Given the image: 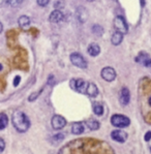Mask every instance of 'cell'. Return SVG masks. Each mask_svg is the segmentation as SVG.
<instances>
[{
  "label": "cell",
  "instance_id": "6da1fadb",
  "mask_svg": "<svg viewBox=\"0 0 151 154\" xmlns=\"http://www.w3.org/2000/svg\"><path fill=\"white\" fill-rule=\"evenodd\" d=\"M13 124L15 126V128L18 130L19 132H25L29 129L30 126V121L27 118V116L25 115L21 111H16L13 114Z\"/></svg>",
  "mask_w": 151,
  "mask_h": 154
},
{
  "label": "cell",
  "instance_id": "7a4b0ae2",
  "mask_svg": "<svg viewBox=\"0 0 151 154\" xmlns=\"http://www.w3.org/2000/svg\"><path fill=\"white\" fill-rule=\"evenodd\" d=\"M111 123L116 127L124 128V127L128 126L129 123H131V120L124 115H114L111 118Z\"/></svg>",
  "mask_w": 151,
  "mask_h": 154
},
{
  "label": "cell",
  "instance_id": "3957f363",
  "mask_svg": "<svg viewBox=\"0 0 151 154\" xmlns=\"http://www.w3.org/2000/svg\"><path fill=\"white\" fill-rule=\"evenodd\" d=\"M88 82H85L83 79H72L70 81V87L74 89L75 91L79 92V93L86 94V88Z\"/></svg>",
  "mask_w": 151,
  "mask_h": 154
},
{
  "label": "cell",
  "instance_id": "277c9868",
  "mask_svg": "<svg viewBox=\"0 0 151 154\" xmlns=\"http://www.w3.org/2000/svg\"><path fill=\"white\" fill-rule=\"evenodd\" d=\"M114 28L116 29V31L122 33V34L127 33L128 31V27H127L125 20L121 16H118L114 19Z\"/></svg>",
  "mask_w": 151,
  "mask_h": 154
},
{
  "label": "cell",
  "instance_id": "5b68a950",
  "mask_svg": "<svg viewBox=\"0 0 151 154\" xmlns=\"http://www.w3.org/2000/svg\"><path fill=\"white\" fill-rule=\"evenodd\" d=\"M70 61L72 63L76 66L80 68H86L87 67V62L86 60L83 58V56L79 53H72L70 55Z\"/></svg>",
  "mask_w": 151,
  "mask_h": 154
},
{
  "label": "cell",
  "instance_id": "8992f818",
  "mask_svg": "<svg viewBox=\"0 0 151 154\" xmlns=\"http://www.w3.org/2000/svg\"><path fill=\"white\" fill-rule=\"evenodd\" d=\"M101 78L107 82H112L116 78V72L112 67H105L101 70Z\"/></svg>",
  "mask_w": 151,
  "mask_h": 154
},
{
  "label": "cell",
  "instance_id": "52a82bcc",
  "mask_svg": "<svg viewBox=\"0 0 151 154\" xmlns=\"http://www.w3.org/2000/svg\"><path fill=\"white\" fill-rule=\"evenodd\" d=\"M52 127L54 129H61L65 126L66 124V120L62 117V116L59 115H55L53 118H52Z\"/></svg>",
  "mask_w": 151,
  "mask_h": 154
},
{
  "label": "cell",
  "instance_id": "ba28073f",
  "mask_svg": "<svg viewBox=\"0 0 151 154\" xmlns=\"http://www.w3.org/2000/svg\"><path fill=\"white\" fill-rule=\"evenodd\" d=\"M111 137L114 141L119 142V143H124L127 139V134L123 130H114L111 134Z\"/></svg>",
  "mask_w": 151,
  "mask_h": 154
},
{
  "label": "cell",
  "instance_id": "9c48e42d",
  "mask_svg": "<svg viewBox=\"0 0 151 154\" xmlns=\"http://www.w3.org/2000/svg\"><path fill=\"white\" fill-rule=\"evenodd\" d=\"M136 60L138 61V62L144 64V66H146V67H151V59L146 53H141L140 55L136 58Z\"/></svg>",
  "mask_w": 151,
  "mask_h": 154
},
{
  "label": "cell",
  "instance_id": "30bf717a",
  "mask_svg": "<svg viewBox=\"0 0 151 154\" xmlns=\"http://www.w3.org/2000/svg\"><path fill=\"white\" fill-rule=\"evenodd\" d=\"M129 98H131V95H129L128 89L126 87H123L121 90V93H120V103L123 106H126L129 103Z\"/></svg>",
  "mask_w": 151,
  "mask_h": 154
},
{
  "label": "cell",
  "instance_id": "8fae6325",
  "mask_svg": "<svg viewBox=\"0 0 151 154\" xmlns=\"http://www.w3.org/2000/svg\"><path fill=\"white\" fill-rule=\"evenodd\" d=\"M86 94L91 96V97H95L98 94V89L96 87V85H94L93 83H88L86 88Z\"/></svg>",
  "mask_w": 151,
  "mask_h": 154
},
{
  "label": "cell",
  "instance_id": "7c38bea8",
  "mask_svg": "<svg viewBox=\"0 0 151 154\" xmlns=\"http://www.w3.org/2000/svg\"><path fill=\"white\" fill-rule=\"evenodd\" d=\"M63 18V14L61 13L60 11H58V9H56V11H52L51 15H50V22L52 23H58L60 22L61 20H62Z\"/></svg>",
  "mask_w": 151,
  "mask_h": 154
},
{
  "label": "cell",
  "instance_id": "4fadbf2b",
  "mask_svg": "<svg viewBox=\"0 0 151 154\" xmlns=\"http://www.w3.org/2000/svg\"><path fill=\"white\" fill-rule=\"evenodd\" d=\"M87 51H88V54L90 56L95 57L100 53V48L97 44H91L90 46L88 47V50H87Z\"/></svg>",
  "mask_w": 151,
  "mask_h": 154
},
{
  "label": "cell",
  "instance_id": "5bb4252c",
  "mask_svg": "<svg viewBox=\"0 0 151 154\" xmlns=\"http://www.w3.org/2000/svg\"><path fill=\"white\" fill-rule=\"evenodd\" d=\"M122 39H123V34L120 32L116 31L114 34L112 35V38H111V42L114 46H118L119 44H121Z\"/></svg>",
  "mask_w": 151,
  "mask_h": 154
},
{
  "label": "cell",
  "instance_id": "9a60e30c",
  "mask_svg": "<svg viewBox=\"0 0 151 154\" xmlns=\"http://www.w3.org/2000/svg\"><path fill=\"white\" fill-rule=\"evenodd\" d=\"M84 131V125L82 122H77V123H74L72 124V132L75 134H80Z\"/></svg>",
  "mask_w": 151,
  "mask_h": 154
},
{
  "label": "cell",
  "instance_id": "2e32d148",
  "mask_svg": "<svg viewBox=\"0 0 151 154\" xmlns=\"http://www.w3.org/2000/svg\"><path fill=\"white\" fill-rule=\"evenodd\" d=\"M18 23L22 28H26V27H28L29 24H30V19L28 18L27 16H22V17H20V18H19Z\"/></svg>",
  "mask_w": 151,
  "mask_h": 154
},
{
  "label": "cell",
  "instance_id": "e0dca14e",
  "mask_svg": "<svg viewBox=\"0 0 151 154\" xmlns=\"http://www.w3.org/2000/svg\"><path fill=\"white\" fill-rule=\"evenodd\" d=\"M8 124V118L5 114H0V130L6 128Z\"/></svg>",
  "mask_w": 151,
  "mask_h": 154
},
{
  "label": "cell",
  "instance_id": "ac0fdd59",
  "mask_svg": "<svg viewBox=\"0 0 151 154\" xmlns=\"http://www.w3.org/2000/svg\"><path fill=\"white\" fill-rule=\"evenodd\" d=\"M87 126L91 130H97L100 128V122L94 119H89L88 121H87Z\"/></svg>",
  "mask_w": 151,
  "mask_h": 154
},
{
  "label": "cell",
  "instance_id": "d6986e66",
  "mask_svg": "<svg viewBox=\"0 0 151 154\" xmlns=\"http://www.w3.org/2000/svg\"><path fill=\"white\" fill-rule=\"evenodd\" d=\"M93 112L95 113L97 116L103 115V106L100 105L98 103H95L93 105Z\"/></svg>",
  "mask_w": 151,
  "mask_h": 154
},
{
  "label": "cell",
  "instance_id": "ffe728a7",
  "mask_svg": "<svg viewBox=\"0 0 151 154\" xmlns=\"http://www.w3.org/2000/svg\"><path fill=\"white\" fill-rule=\"evenodd\" d=\"M92 31L94 34H96L97 36H101V35L103 34V29L100 25H94L92 27Z\"/></svg>",
  "mask_w": 151,
  "mask_h": 154
},
{
  "label": "cell",
  "instance_id": "44dd1931",
  "mask_svg": "<svg viewBox=\"0 0 151 154\" xmlns=\"http://www.w3.org/2000/svg\"><path fill=\"white\" fill-rule=\"evenodd\" d=\"M22 2H23V0H6V3L11 6H17L19 4L22 3Z\"/></svg>",
  "mask_w": 151,
  "mask_h": 154
},
{
  "label": "cell",
  "instance_id": "7402d4cb",
  "mask_svg": "<svg viewBox=\"0 0 151 154\" xmlns=\"http://www.w3.org/2000/svg\"><path fill=\"white\" fill-rule=\"evenodd\" d=\"M49 2H50V0H37V4H39V6H46V5H48Z\"/></svg>",
  "mask_w": 151,
  "mask_h": 154
},
{
  "label": "cell",
  "instance_id": "603a6c76",
  "mask_svg": "<svg viewBox=\"0 0 151 154\" xmlns=\"http://www.w3.org/2000/svg\"><path fill=\"white\" fill-rule=\"evenodd\" d=\"M41 92H42V91H39L37 93H32L31 95L29 96V101H33L34 99H36V98H37V96H39V94H41Z\"/></svg>",
  "mask_w": 151,
  "mask_h": 154
},
{
  "label": "cell",
  "instance_id": "cb8c5ba5",
  "mask_svg": "<svg viewBox=\"0 0 151 154\" xmlns=\"http://www.w3.org/2000/svg\"><path fill=\"white\" fill-rule=\"evenodd\" d=\"M4 148H5V143H4L3 139H1V138H0V153H1V152H3Z\"/></svg>",
  "mask_w": 151,
  "mask_h": 154
},
{
  "label": "cell",
  "instance_id": "d4e9b609",
  "mask_svg": "<svg viewBox=\"0 0 151 154\" xmlns=\"http://www.w3.org/2000/svg\"><path fill=\"white\" fill-rule=\"evenodd\" d=\"M54 140H56V141H61V140H63L64 139V134H57V136H55L53 138Z\"/></svg>",
  "mask_w": 151,
  "mask_h": 154
},
{
  "label": "cell",
  "instance_id": "484cf974",
  "mask_svg": "<svg viewBox=\"0 0 151 154\" xmlns=\"http://www.w3.org/2000/svg\"><path fill=\"white\" fill-rule=\"evenodd\" d=\"M20 81H21V78L19 77V75H17V77L15 78V80H14V86H18Z\"/></svg>",
  "mask_w": 151,
  "mask_h": 154
},
{
  "label": "cell",
  "instance_id": "4316f807",
  "mask_svg": "<svg viewBox=\"0 0 151 154\" xmlns=\"http://www.w3.org/2000/svg\"><path fill=\"white\" fill-rule=\"evenodd\" d=\"M150 139H151V131H148L147 134H146V136H145V141L149 142Z\"/></svg>",
  "mask_w": 151,
  "mask_h": 154
},
{
  "label": "cell",
  "instance_id": "83f0119b",
  "mask_svg": "<svg viewBox=\"0 0 151 154\" xmlns=\"http://www.w3.org/2000/svg\"><path fill=\"white\" fill-rule=\"evenodd\" d=\"M2 30H3V25H2V23L0 22V33L2 32Z\"/></svg>",
  "mask_w": 151,
  "mask_h": 154
},
{
  "label": "cell",
  "instance_id": "f1b7e54d",
  "mask_svg": "<svg viewBox=\"0 0 151 154\" xmlns=\"http://www.w3.org/2000/svg\"><path fill=\"white\" fill-rule=\"evenodd\" d=\"M0 70H2V65L0 64Z\"/></svg>",
  "mask_w": 151,
  "mask_h": 154
},
{
  "label": "cell",
  "instance_id": "f546056e",
  "mask_svg": "<svg viewBox=\"0 0 151 154\" xmlns=\"http://www.w3.org/2000/svg\"><path fill=\"white\" fill-rule=\"evenodd\" d=\"M150 141H151V139H150ZM150 150H151V143H150Z\"/></svg>",
  "mask_w": 151,
  "mask_h": 154
},
{
  "label": "cell",
  "instance_id": "4dcf8cb0",
  "mask_svg": "<svg viewBox=\"0 0 151 154\" xmlns=\"http://www.w3.org/2000/svg\"><path fill=\"white\" fill-rule=\"evenodd\" d=\"M88 1H89V2H91V1H93V0H88Z\"/></svg>",
  "mask_w": 151,
  "mask_h": 154
}]
</instances>
